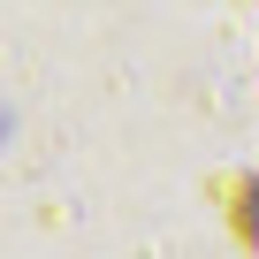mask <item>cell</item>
Masks as SVG:
<instances>
[{
	"label": "cell",
	"instance_id": "1",
	"mask_svg": "<svg viewBox=\"0 0 259 259\" xmlns=\"http://www.w3.org/2000/svg\"><path fill=\"white\" fill-rule=\"evenodd\" d=\"M0 130H8V122H0Z\"/></svg>",
	"mask_w": 259,
	"mask_h": 259
}]
</instances>
